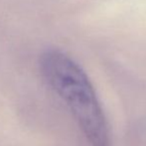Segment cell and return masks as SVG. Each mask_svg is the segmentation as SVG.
<instances>
[{"label":"cell","mask_w":146,"mask_h":146,"mask_svg":"<svg viewBox=\"0 0 146 146\" xmlns=\"http://www.w3.org/2000/svg\"><path fill=\"white\" fill-rule=\"evenodd\" d=\"M41 71L50 88L67 106L92 146H110L106 121L94 87L83 69L61 51L41 58Z\"/></svg>","instance_id":"6da1fadb"}]
</instances>
